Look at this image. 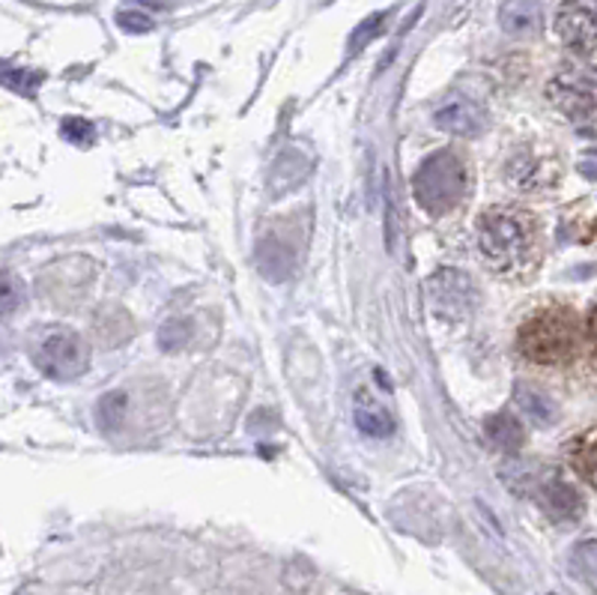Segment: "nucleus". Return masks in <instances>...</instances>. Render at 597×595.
I'll return each mask as SVG.
<instances>
[{"label":"nucleus","mask_w":597,"mask_h":595,"mask_svg":"<svg viewBox=\"0 0 597 595\" xmlns=\"http://www.w3.org/2000/svg\"><path fill=\"white\" fill-rule=\"evenodd\" d=\"M353 416H356V428L361 431V434H368V437L382 440V437L394 434V416H391L389 410L382 408V404H377L368 392H358Z\"/></svg>","instance_id":"9b49d317"},{"label":"nucleus","mask_w":597,"mask_h":595,"mask_svg":"<svg viewBox=\"0 0 597 595\" xmlns=\"http://www.w3.org/2000/svg\"><path fill=\"white\" fill-rule=\"evenodd\" d=\"M484 431H487L490 443L502 449V453H520L523 443H526V434H523L520 420L514 413H493L487 422H484Z\"/></svg>","instance_id":"ddd939ff"},{"label":"nucleus","mask_w":597,"mask_h":595,"mask_svg":"<svg viewBox=\"0 0 597 595\" xmlns=\"http://www.w3.org/2000/svg\"><path fill=\"white\" fill-rule=\"evenodd\" d=\"M500 27L508 36H535L543 27L541 0H505L500 7Z\"/></svg>","instance_id":"9d476101"},{"label":"nucleus","mask_w":597,"mask_h":595,"mask_svg":"<svg viewBox=\"0 0 597 595\" xmlns=\"http://www.w3.org/2000/svg\"><path fill=\"white\" fill-rule=\"evenodd\" d=\"M571 461H574L576 473L583 476L588 485L597 488V428L586 431V434L574 443Z\"/></svg>","instance_id":"2eb2a0df"},{"label":"nucleus","mask_w":597,"mask_h":595,"mask_svg":"<svg viewBox=\"0 0 597 595\" xmlns=\"http://www.w3.org/2000/svg\"><path fill=\"white\" fill-rule=\"evenodd\" d=\"M93 335H96L99 344H105V347L126 344L131 339L129 311L119 309V306H105V309H99V314L93 318Z\"/></svg>","instance_id":"f8f14e48"},{"label":"nucleus","mask_w":597,"mask_h":595,"mask_svg":"<svg viewBox=\"0 0 597 595\" xmlns=\"http://www.w3.org/2000/svg\"><path fill=\"white\" fill-rule=\"evenodd\" d=\"M576 569L583 577H588L592 584L597 586V541H586V545H579L574 553Z\"/></svg>","instance_id":"aec40b11"},{"label":"nucleus","mask_w":597,"mask_h":595,"mask_svg":"<svg viewBox=\"0 0 597 595\" xmlns=\"http://www.w3.org/2000/svg\"><path fill=\"white\" fill-rule=\"evenodd\" d=\"M547 100L571 121H595L597 117V69L565 67L547 84Z\"/></svg>","instance_id":"39448f33"},{"label":"nucleus","mask_w":597,"mask_h":595,"mask_svg":"<svg viewBox=\"0 0 597 595\" xmlns=\"http://www.w3.org/2000/svg\"><path fill=\"white\" fill-rule=\"evenodd\" d=\"M188 339H192V323H188V318H171L159 330V347L168 353L183 351Z\"/></svg>","instance_id":"f3484780"},{"label":"nucleus","mask_w":597,"mask_h":595,"mask_svg":"<svg viewBox=\"0 0 597 595\" xmlns=\"http://www.w3.org/2000/svg\"><path fill=\"white\" fill-rule=\"evenodd\" d=\"M386 19H389V12H377V15H370V19H365V22L358 24L356 34L349 36V52H358V48H365L374 36H380L382 27H386Z\"/></svg>","instance_id":"a211bd4d"},{"label":"nucleus","mask_w":597,"mask_h":595,"mask_svg":"<svg viewBox=\"0 0 597 595\" xmlns=\"http://www.w3.org/2000/svg\"><path fill=\"white\" fill-rule=\"evenodd\" d=\"M434 123L443 133L460 135V138H478L487 129L490 117L481 102L469 100V96H448L434 111Z\"/></svg>","instance_id":"0eeeda50"},{"label":"nucleus","mask_w":597,"mask_h":595,"mask_svg":"<svg viewBox=\"0 0 597 595\" xmlns=\"http://www.w3.org/2000/svg\"><path fill=\"white\" fill-rule=\"evenodd\" d=\"M117 24L129 34H150L152 19L143 12H117Z\"/></svg>","instance_id":"4be33fe9"},{"label":"nucleus","mask_w":597,"mask_h":595,"mask_svg":"<svg viewBox=\"0 0 597 595\" xmlns=\"http://www.w3.org/2000/svg\"><path fill=\"white\" fill-rule=\"evenodd\" d=\"M535 233L532 219L520 210H487L478 219L475 228V243L481 254L487 258L496 270H520L529 264V258L535 252Z\"/></svg>","instance_id":"f257e3e1"},{"label":"nucleus","mask_w":597,"mask_h":595,"mask_svg":"<svg viewBox=\"0 0 597 595\" xmlns=\"http://www.w3.org/2000/svg\"><path fill=\"white\" fill-rule=\"evenodd\" d=\"M430 299H434V309L443 314V318H467L472 311V302H475V287L469 285L467 276L460 273H439V276L430 278Z\"/></svg>","instance_id":"1a4fd4ad"},{"label":"nucleus","mask_w":597,"mask_h":595,"mask_svg":"<svg viewBox=\"0 0 597 595\" xmlns=\"http://www.w3.org/2000/svg\"><path fill=\"white\" fill-rule=\"evenodd\" d=\"M555 34L579 55L597 52V0H565L555 15Z\"/></svg>","instance_id":"423d86ee"},{"label":"nucleus","mask_w":597,"mask_h":595,"mask_svg":"<svg viewBox=\"0 0 597 595\" xmlns=\"http://www.w3.org/2000/svg\"><path fill=\"white\" fill-rule=\"evenodd\" d=\"M126 401H129L126 392H108V396L102 398L96 410L99 425L105 431H117L123 420H126Z\"/></svg>","instance_id":"dca6fc26"},{"label":"nucleus","mask_w":597,"mask_h":595,"mask_svg":"<svg viewBox=\"0 0 597 595\" xmlns=\"http://www.w3.org/2000/svg\"><path fill=\"white\" fill-rule=\"evenodd\" d=\"M7 88L15 90V93H24V96H33L36 88L43 84V72H31V69H7Z\"/></svg>","instance_id":"6ab92c4d"},{"label":"nucleus","mask_w":597,"mask_h":595,"mask_svg":"<svg viewBox=\"0 0 597 595\" xmlns=\"http://www.w3.org/2000/svg\"><path fill=\"white\" fill-rule=\"evenodd\" d=\"M467 162L451 150H436L424 159L413 176V192L418 207L430 216H446L467 198Z\"/></svg>","instance_id":"7ed1b4c3"},{"label":"nucleus","mask_w":597,"mask_h":595,"mask_svg":"<svg viewBox=\"0 0 597 595\" xmlns=\"http://www.w3.org/2000/svg\"><path fill=\"white\" fill-rule=\"evenodd\" d=\"M588 344H592V353L597 356V309L588 318Z\"/></svg>","instance_id":"5701e85b"},{"label":"nucleus","mask_w":597,"mask_h":595,"mask_svg":"<svg viewBox=\"0 0 597 595\" xmlns=\"http://www.w3.org/2000/svg\"><path fill=\"white\" fill-rule=\"evenodd\" d=\"M64 138H69L78 147H88L96 138V129H93V123L81 121V117H69V121H64Z\"/></svg>","instance_id":"412c9836"},{"label":"nucleus","mask_w":597,"mask_h":595,"mask_svg":"<svg viewBox=\"0 0 597 595\" xmlns=\"http://www.w3.org/2000/svg\"><path fill=\"white\" fill-rule=\"evenodd\" d=\"M583 327L571 309H543L523 323L520 353L535 365H565L579 353Z\"/></svg>","instance_id":"f03ea898"},{"label":"nucleus","mask_w":597,"mask_h":595,"mask_svg":"<svg viewBox=\"0 0 597 595\" xmlns=\"http://www.w3.org/2000/svg\"><path fill=\"white\" fill-rule=\"evenodd\" d=\"M31 356L33 363L39 365V371H45L48 377L76 380V377L88 371L90 347L76 330L45 327V330H36V335H33Z\"/></svg>","instance_id":"20e7f679"},{"label":"nucleus","mask_w":597,"mask_h":595,"mask_svg":"<svg viewBox=\"0 0 597 595\" xmlns=\"http://www.w3.org/2000/svg\"><path fill=\"white\" fill-rule=\"evenodd\" d=\"M535 496L543 512H550L555 520H576L583 515V500L559 470H543L535 479Z\"/></svg>","instance_id":"6e6552de"},{"label":"nucleus","mask_w":597,"mask_h":595,"mask_svg":"<svg viewBox=\"0 0 597 595\" xmlns=\"http://www.w3.org/2000/svg\"><path fill=\"white\" fill-rule=\"evenodd\" d=\"M517 404L523 408V413L529 416V420L541 422V425H547V422H555V404L553 398L547 396V392H541V389H535V386H517Z\"/></svg>","instance_id":"4468645a"}]
</instances>
